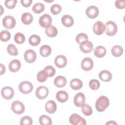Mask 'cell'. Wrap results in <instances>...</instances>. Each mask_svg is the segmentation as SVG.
<instances>
[{
    "mask_svg": "<svg viewBox=\"0 0 125 125\" xmlns=\"http://www.w3.org/2000/svg\"><path fill=\"white\" fill-rule=\"evenodd\" d=\"M22 23L26 25L30 24L33 20V16L30 13L26 12L23 13L21 17Z\"/></svg>",
    "mask_w": 125,
    "mask_h": 125,
    "instance_id": "obj_25",
    "label": "cell"
},
{
    "mask_svg": "<svg viewBox=\"0 0 125 125\" xmlns=\"http://www.w3.org/2000/svg\"><path fill=\"white\" fill-rule=\"evenodd\" d=\"M44 70H45L47 72L48 77H53L55 74V73H56L55 69L52 66H51V65H48L46 66L44 68Z\"/></svg>",
    "mask_w": 125,
    "mask_h": 125,
    "instance_id": "obj_41",
    "label": "cell"
},
{
    "mask_svg": "<svg viewBox=\"0 0 125 125\" xmlns=\"http://www.w3.org/2000/svg\"><path fill=\"white\" fill-rule=\"evenodd\" d=\"M40 53L42 56L46 57L49 56L51 53V48L48 45H42L40 49Z\"/></svg>",
    "mask_w": 125,
    "mask_h": 125,
    "instance_id": "obj_27",
    "label": "cell"
},
{
    "mask_svg": "<svg viewBox=\"0 0 125 125\" xmlns=\"http://www.w3.org/2000/svg\"><path fill=\"white\" fill-rule=\"evenodd\" d=\"M12 110L16 114H21L23 113L25 110L24 104L19 101H14L11 105Z\"/></svg>",
    "mask_w": 125,
    "mask_h": 125,
    "instance_id": "obj_5",
    "label": "cell"
},
{
    "mask_svg": "<svg viewBox=\"0 0 125 125\" xmlns=\"http://www.w3.org/2000/svg\"><path fill=\"white\" fill-rule=\"evenodd\" d=\"M40 25L43 28H47L51 25L52 18L51 16L47 14L42 15L39 19Z\"/></svg>",
    "mask_w": 125,
    "mask_h": 125,
    "instance_id": "obj_7",
    "label": "cell"
},
{
    "mask_svg": "<svg viewBox=\"0 0 125 125\" xmlns=\"http://www.w3.org/2000/svg\"><path fill=\"white\" fill-rule=\"evenodd\" d=\"M67 62L66 57L62 55L57 56L54 60V63L56 66L60 68L64 67L67 64Z\"/></svg>",
    "mask_w": 125,
    "mask_h": 125,
    "instance_id": "obj_13",
    "label": "cell"
},
{
    "mask_svg": "<svg viewBox=\"0 0 125 125\" xmlns=\"http://www.w3.org/2000/svg\"><path fill=\"white\" fill-rule=\"evenodd\" d=\"M106 52V50L103 46H98L94 50V54L95 56L99 58L104 57L105 55Z\"/></svg>",
    "mask_w": 125,
    "mask_h": 125,
    "instance_id": "obj_22",
    "label": "cell"
},
{
    "mask_svg": "<svg viewBox=\"0 0 125 125\" xmlns=\"http://www.w3.org/2000/svg\"><path fill=\"white\" fill-rule=\"evenodd\" d=\"M69 121L70 123L73 125H85L86 124L85 119L77 114H72L69 117Z\"/></svg>",
    "mask_w": 125,
    "mask_h": 125,
    "instance_id": "obj_6",
    "label": "cell"
},
{
    "mask_svg": "<svg viewBox=\"0 0 125 125\" xmlns=\"http://www.w3.org/2000/svg\"><path fill=\"white\" fill-rule=\"evenodd\" d=\"M86 41H88V36L85 33H80L76 37V42L80 44Z\"/></svg>",
    "mask_w": 125,
    "mask_h": 125,
    "instance_id": "obj_37",
    "label": "cell"
},
{
    "mask_svg": "<svg viewBox=\"0 0 125 125\" xmlns=\"http://www.w3.org/2000/svg\"><path fill=\"white\" fill-rule=\"evenodd\" d=\"M117 26L113 21H108L105 26V33L109 36H114L117 32Z\"/></svg>",
    "mask_w": 125,
    "mask_h": 125,
    "instance_id": "obj_3",
    "label": "cell"
},
{
    "mask_svg": "<svg viewBox=\"0 0 125 125\" xmlns=\"http://www.w3.org/2000/svg\"><path fill=\"white\" fill-rule=\"evenodd\" d=\"M44 5L41 2H38L35 3L32 7L33 11L37 14L41 13L44 10Z\"/></svg>",
    "mask_w": 125,
    "mask_h": 125,
    "instance_id": "obj_31",
    "label": "cell"
},
{
    "mask_svg": "<svg viewBox=\"0 0 125 125\" xmlns=\"http://www.w3.org/2000/svg\"><path fill=\"white\" fill-rule=\"evenodd\" d=\"M2 97L6 100L12 99L14 95V91L13 88L10 86H5L3 87L1 91Z\"/></svg>",
    "mask_w": 125,
    "mask_h": 125,
    "instance_id": "obj_9",
    "label": "cell"
},
{
    "mask_svg": "<svg viewBox=\"0 0 125 125\" xmlns=\"http://www.w3.org/2000/svg\"><path fill=\"white\" fill-rule=\"evenodd\" d=\"M39 123L42 125H50L52 122L51 119L46 115H42L39 118Z\"/></svg>",
    "mask_w": 125,
    "mask_h": 125,
    "instance_id": "obj_30",
    "label": "cell"
},
{
    "mask_svg": "<svg viewBox=\"0 0 125 125\" xmlns=\"http://www.w3.org/2000/svg\"><path fill=\"white\" fill-rule=\"evenodd\" d=\"M14 41L18 44L23 43L25 40L24 35L21 33H17L14 36Z\"/></svg>",
    "mask_w": 125,
    "mask_h": 125,
    "instance_id": "obj_34",
    "label": "cell"
},
{
    "mask_svg": "<svg viewBox=\"0 0 125 125\" xmlns=\"http://www.w3.org/2000/svg\"><path fill=\"white\" fill-rule=\"evenodd\" d=\"M57 100L60 103H64L68 99V95L67 93L63 90L58 91L56 95Z\"/></svg>",
    "mask_w": 125,
    "mask_h": 125,
    "instance_id": "obj_23",
    "label": "cell"
},
{
    "mask_svg": "<svg viewBox=\"0 0 125 125\" xmlns=\"http://www.w3.org/2000/svg\"><path fill=\"white\" fill-rule=\"evenodd\" d=\"M21 4L25 7H28L30 6L32 3V0H22L21 1Z\"/></svg>",
    "mask_w": 125,
    "mask_h": 125,
    "instance_id": "obj_44",
    "label": "cell"
},
{
    "mask_svg": "<svg viewBox=\"0 0 125 125\" xmlns=\"http://www.w3.org/2000/svg\"><path fill=\"white\" fill-rule=\"evenodd\" d=\"M62 24L66 27H69L73 25L74 20L73 18L69 15H65L62 18Z\"/></svg>",
    "mask_w": 125,
    "mask_h": 125,
    "instance_id": "obj_20",
    "label": "cell"
},
{
    "mask_svg": "<svg viewBox=\"0 0 125 125\" xmlns=\"http://www.w3.org/2000/svg\"><path fill=\"white\" fill-rule=\"evenodd\" d=\"M7 52L12 56H17L18 54V50L15 45L13 44H10L7 47Z\"/></svg>",
    "mask_w": 125,
    "mask_h": 125,
    "instance_id": "obj_36",
    "label": "cell"
},
{
    "mask_svg": "<svg viewBox=\"0 0 125 125\" xmlns=\"http://www.w3.org/2000/svg\"><path fill=\"white\" fill-rule=\"evenodd\" d=\"M108 124H109V125H111V124H112V125H114V124H115V125H117V124L116 122H115L114 121H109V122H107V123L106 124V125H108Z\"/></svg>",
    "mask_w": 125,
    "mask_h": 125,
    "instance_id": "obj_46",
    "label": "cell"
},
{
    "mask_svg": "<svg viewBox=\"0 0 125 125\" xmlns=\"http://www.w3.org/2000/svg\"><path fill=\"white\" fill-rule=\"evenodd\" d=\"M82 111L85 116H90L92 114L93 110L91 107L88 104H84L82 106Z\"/></svg>",
    "mask_w": 125,
    "mask_h": 125,
    "instance_id": "obj_33",
    "label": "cell"
},
{
    "mask_svg": "<svg viewBox=\"0 0 125 125\" xmlns=\"http://www.w3.org/2000/svg\"><path fill=\"white\" fill-rule=\"evenodd\" d=\"M125 0H116L115 2V6L120 9H123L125 7Z\"/></svg>",
    "mask_w": 125,
    "mask_h": 125,
    "instance_id": "obj_43",
    "label": "cell"
},
{
    "mask_svg": "<svg viewBox=\"0 0 125 125\" xmlns=\"http://www.w3.org/2000/svg\"><path fill=\"white\" fill-rule=\"evenodd\" d=\"M94 33L97 35H101L105 31V26L103 22L101 21H96L93 27Z\"/></svg>",
    "mask_w": 125,
    "mask_h": 125,
    "instance_id": "obj_14",
    "label": "cell"
},
{
    "mask_svg": "<svg viewBox=\"0 0 125 125\" xmlns=\"http://www.w3.org/2000/svg\"><path fill=\"white\" fill-rule=\"evenodd\" d=\"M99 77L102 81L109 82L112 78V75L109 71L104 70L99 73Z\"/></svg>",
    "mask_w": 125,
    "mask_h": 125,
    "instance_id": "obj_19",
    "label": "cell"
},
{
    "mask_svg": "<svg viewBox=\"0 0 125 125\" xmlns=\"http://www.w3.org/2000/svg\"><path fill=\"white\" fill-rule=\"evenodd\" d=\"M17 2V0H5L4 4L5 6L8 9H13Z\"/></svg>",
    "mask_w": 125,
    "mask_h": 125,
    "instance_id": "obj_42",
    "label": "cell"
},
{
    "mask_svg": "<svg viewBox=\"0 0 125 125\" xmlns=\"http://www.w3.org/2000/svg\"><path fill=\"white\" fill-rule=\"evenodd\" d=\"M41 38L37 35H32L29 38V43L30 45L35 46L39 45L41 42Z\"/></svg>",
    "mask_w": 125,
    "mask_h": 125,
    "instance_id": "obj_29",
    "label": "cell"
},
{
    "mask_svg": "<svg viewBox=\"0 0 125 125\" xmlns=\"http://www.w3.org/2000/svg\"><path fill=\"white\" fill-rule=\"evenodd\" d=\"M45 109L47 112L49 114H53L57 110V104L53 100L48 101L45 104Z\"/></svg>",
    "mask_w": 125,
    "mask_h": 125,
    "instance_id": "obj_18",
    "label": "cell"
},
{
    "mask_svg": "<svg viewBox=\"0 0 125 125\" xmlns=\"http://www.w3.org/2000/svg\"><path fill=\"white\" fill-rule=\"evenodd\" d=\"M85 101V98L84 95L82 93H78L74 98V104L77 107H81L83 104H84Z\"/></svg>",
    "mask_w": 125,
    "mask_h": 125,
    "instance_id": "obj_16",
    "label": "cell"
},
{
    "mask_svg": "<svg viewBox=\"0 0 125 125\" xmlns=\"http://www.w3.org/2000/svg\"><path fill=\"white\" fill-rule=\"evenodd\" d=\"M62 10L61 6L57 4H53L50 8V11L53 15H57L61 12Z\"/></svg>",
    "mask_w": 125,
    "mask_h": 125,
    "instance_id": "obj_40",
    "label": "cell"
},
{
    "mask_svg": "<svg viewBox=\"0 0 125 125\" xmlns=\"http://www.w3.org/2000/svg\"><path fill=\"white\" fill-rule=\"evenodd\" d=\"M49 93L48 88L44 86H39L36 90V96L37 98L40 100L45 99Z\"/></svg>",
    "mask_w": 125,
    "mask_h": 125,
    "instance_id": "obj_8",
    "label": "cell"
},
{
    "mask_svg": "<svg viewBox=\"0 0 125 125\" xmlns=\"http://www.w3.org/2000/svg\"><path fill=\"white\" fill-rule=\"evenodd\" d=\"M93 44L88 41H86L80 44V49L82 52L84 53H88L93 50Z\"/></svg>",
    "mask_w": 125,
    "mask_h": 125,
    "instance_id": "obj_15",
    "label": "cell"
},
{
    "mask_svg": "<svg viewBox=\"0 0 125 125\" xmlns=\"http://www.w3.org/2000/svg\"><path fill=\"white\" fill-rule=\"evenodd\" d=\"M32 124V119L28 116H25L22 117L20 121V124L21 125H31Z\"/></svg>",
    "mask_w": 125,
    "mask_h": 125,
    "instance_id": "obj_38",
    "label": "cell"
},
{
    "mask_svg": "<svg viewBox=\"0 0 125 125\" xmlns=\"http://www.w3.org/2000/svg\"><path fill=\"white\" fill-rule=\"evenodd\" d=\"M86 16L90 19L96 18L99 15V9L95 6H89L85 11Z\"/></svg>",
    "mask_w": 125,
    "mask_h": 125,
    "instance_id": "obj_12",
    "label": "cell"
},
{
    "mask_svg": "<svg viewBox=\"0 0 125 125\" xmlns=\"http://www.w3.org/2000/svg\"><path fill=\"white\" fill-rule=\"evenodd\" d=\"M67 83L66 78L62 76H57L54 81V83L55 85L59 88L64 87Z\"/></svg>",
    "mask_w": 125,
    "mask_h": 125,
    "instance_id": "obj_21",
    "label": "cell"
},
{
    "mask_svg": "<svg viewBox=\"0 0 125 125\" xmlns=\"http://www.w3.org/2000/svg\"><path fill=\"white\" fill-rule=\"evenodd\" d=\"M93 67V60L89 57L84 58L82 61L81 67L84 71H89Z\"/></svg>",
    "mask_w": 125,
    "mask_h": 125,
    "instance_id": "obj_11",
    "label": "cell"
},
{
    "mask_svg": "<svg viewBox=\"0 0 125 125\" xmlns=\"http://www.w3.org/2000/svg\"><path fill=\"white\" fill-rule=\"evenodd\" d=\"M37 58L36 52L32 49L27 50L24 54V58L25 61L28 63H33L34 62Z\"/></svg>",
    "mask_w": 125,
    "mask_h": 125,
    "instance_id": "obj_10",
    "label": "cell"
},
{
    "mask_svg": "<svg viewBox=\"0 0 125 125\" xmlns=\"http://www.w3.org/2000/svg\"><path fill=\"white\" fill-rule=\"evenodd\" d=\"M33 89V84L28 81H23L19 85L20 91L24 94L30 93Z\"/></svg>",
    "mask_w": 125,
    "mask_h": 125,
    "instance_id": "obj_2",
    "label": "cell"
},
{
    "mask_svg": "<svg viewBox=\"0 0 125 125\" xmlns=\"http://www.w3.org/2000/svg\"><path fill=\"white\" fill-rule=\"evenodd\" d=\"M21 67V63L18 60H13L11 61L9 64V69L12 72H16L18 71Z\"/></svg>",
    "mask_w": 125,
    "mask_h": 125,
    "instance_id": "obj_17",
    "label": "cell"
},
{
    "mask_svg": "<svg viewBox=\"0 0 125 125\" xmlns=\"http://www.w3.org/2000/svg\"><path fill=\"white\" fill-rule=\"evenodd\" d=\"M5 72V67L4 65L2 64H0V75H2Z\"/></svg>",
    "mask_w": 125,
    "mask_h": 125,
    "instance_id": "obj_45",
    "label": "cell"
},
{
    "mask_svg": "<svg viewBox=\"0 0 125 125\" xmlns=\"http://www.w3.org/2000/svg\"><path fill=\"white\" fill-rule=\"evenodd\" d=\"M112 54L116 57H120L123 53V48L120 45H114L111 50Z\"/></svg>",
    "mask_w": 125,
    "mask_h": 125,
    "instance_id": "obj_28",
    "label": "cell"
},
{
    "mask_svg": "<svg viewBox=\"0 0 125 125\" xmlns=\"http://www.w3.org/2000/svg\"><path fill=\"white\" fill-rule=\"evenodd\" d=\"M45 34L49 37H55L58 34V30L54 25H51L49 27L45 28Z\"/></svg>",
    "mask_w": 125,
    "mask_h": 125,
    "instance_id": "obj_26",
    "label": "cell"
},
{
    "mask_svg": "<svg viewBox=\"0 0 125 125\" xmlns=\"http://www.w3.org/2000/svg\"><path fill=\"white\" fill-rule=\"evenodd\" d=\"M100 83L99 81L96 79H92L89 82V86L90 88L93 90H96L100 87Z\"/></svg>",
    "mask_w": 125,
    "mask_h": 125,
    "instance_id": "obj_39",
    "label": "cell"
},
{
    "mask_svg": "<svg viewBox=\"0 0 125 125\" xmlns=\"http://www.w3.org/2000/svg\"><path fill=\"white\" fill-rule=\"evenodd\" d=\"M70 86L73 90H77L83 87V82L79 79H73L70 83Z\"/></svg>",
    "mask_w": 125,
    "mask_h": 125,
    "instance_id": "obj_24",
    "label": "cell"
},
{
    "mask_svg": "<svg viewBox=\"0 0 125 125\" xmlns=\"http://www.w3.org/2000/svg\"><path fill=\"white\" fill-rule=\"evenodd\" d=\"M16 21L15 18L11 16H6L2 20V24L4 27L8 29L13 28L16 25Z\"/></svg>",
    "mask_w": 125,
    "mask_h": 125,
    "instance_id": "obj_4",
    "label": "cell"
},
{
    "mask_svg": "<svg viewBox=\"0 0 125 125\" xmlns=\"http://www.w3.org/2000/svg\"><path fill=\"white\" fill-rule=\"evenodd\" d=\"M109 105V101L108 98L105 96H100L96 100L95 103V107L99 112H103L108 107Z\"/></svg>",
    "mask_w": 125,
    "mask_h": 125,
    "instance_id": "obj_1",
    "label": "cell"
},
{
    "mask_svg": "<svg viewBox=\"0 0 125 125\" xmlns=\"http://www.w3.org/2000/svg\"><path fill=\"white\" fill-rule=\"evenodd\" d=\"M11 38V34L6 30H3L0 33V40L2 42H6L9 41Z\"/></svg>",
    "mask_w": 125,
    "mask_h": 125,
    "instance_id": "obj_35",
    "label": "cell"
},
{
    "mask_svg": "<svg viewBox=\"0 0 125 125\" xmlns=\"http://www.w3.org/2000/svg\"><path fill=\"white\" fill-rule=\"evenodd\" d=\"M48 77V74L45 70H42L39 71L37 75V80L41 83H42L45 82L47 78Z\"/></svg>",
    "mask_w": 125,
    "mask_h": 125,
    "instance_id": "obj_32",
    "label": "cell"
}]
</instances>
